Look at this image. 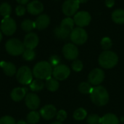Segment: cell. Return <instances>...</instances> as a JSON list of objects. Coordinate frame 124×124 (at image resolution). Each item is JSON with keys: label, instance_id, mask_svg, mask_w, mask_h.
Instances as JSON below:
<instances>
[{"label": "cell", "instance_id": "19", "mask_svg": "<svg viewBox=\"0 0 124 124\" xmlns=\"http://www.w3.org/2000/svg\"><path fill=\"white\" fill-rule=\"evenodd\" d=\"M27 94V89L25 88L17 87L12 89L11 92V98L15 102H20L21 101Z\"/></svg>", "mask_w": 124, "mask_h": 124}, {"label": "cell", "instance_id": "32", "mask_svg": "<svg viewBox=\"0 0 124 124\" xmlns=\"http://www.w3.org/2000/svg\"><path fill=\"white\" fill-rule=\"evenodd\" d=\"M101 118L98 115L91 114L87 117V123L89 124H101Z\"/></svg>", "mask_w": 124, "mask_h": 124}, {"label": "cell", "instance_id": "23", "mask_svg": "<svg viewBox=\"0 0 124 124\" xmlns=\"http://www.w3.org/2000/svg\"><path fill=\"white\" fill-rule=\"evenodd\" d=\"M46 86L47 88V89L50 92H55L59 89L60 84L59 82L57 79H55L54 78H52L50 77L49 78L46 80Z\"/></svg>", "mask_w": 124, "mask_h": 124}, {"label": "cell", "instance_id": "39", "mask_svg": "<svg viewBox=\"0 0 124 124\" xmlns=\"http://www.w3.org/2000/svg\"><path fill=\"white\" fill-rule=\"evenodd\" d=\"M28 1L29 0H16V1L19 4H21V5H24V4H26L28 3Z\"/></svg>", "mask_w": 124, "mask_h": 124}, {"label": "cell", "instance_id": "11", "mask_svg": "<svg viewBox=\"0 0 124 124\" xmlns=\"http://www.w3.org/2000/svg\"><path fill=\"white\" fill-rule=\"evenodd\" d=\"M79 4L78 0H66L62 4V12L68 17L76 15L79 9Z\"/></svg>", "mask_w": 124, "mask_h": 124}, {"label": "cell", "instance_id": "38", "mask_svg": "<svg viewBox=\"0 0 124 124\" xmlns=\"http://www.w3.org/2000/svg\"><path fill=\"white\" fill-rule=\"evenodd\" d=\"M105 5L109 8L113 7L115 5V0H105Z\"/></svg>", "mask_w": 124, "mask_h": 124}, {"label": "cell", "instance_id": "14", "mask_svg": "<svg viewBox=\"0 0 124 124\" xmlns=\"http://www.w3.org/2000/svg\"><path fill=\"white\" fill-rule=\"evenodd\" d=\"M39 36L35 33H28L24 39L23 44L25 49H34L39 44Z\"/></svg>", "mask_w": 124, "mask_h": 124}, {"label": "cell", "instance_id": "26", "mask_svg": "<svg viewBox=\"0 0 124 124\" xmlns=\"http://www.w3.org/2000/svg\"><path fill=\"white\" fill-rule=\"evenodd\" d=\"M21 28L26 32H29L32 31L33 28H36L35 26V21H33L29 19L24 20L21 23Z\"/></svg>", "mask_w": 124, "mask_h": 124}, {"label": "cell", "instance_id": "28", "mask_svg": "<svg viewBox=\"0 0 124 124\" xmlns=\"http://www.w3.org/2000/svg\"><path fill=\"white\" fill-rule=\"evenodd\" d=\"M87 116V112L84 108H78L73 113V118L76 121H82Z\"/></svg>", "mask_w": 124, "mask_h": 124}, {"label": "cell", "instance_id": "42", "mask_svg": "<svg viewBox=\"0 0 124 124\" xmlns=\"http://www.w3.org/2000/svg\"><path fill=\"white\" fill-rule=\"evenodd\" d=\"M62 124L61 122H59V121H55V122H53L52 124Z\"/></svg>", "mask_w": 124, "mask_h": 124}, {"label": "cell", "instance_id": "21", "mask_svg": "<svg viewBox=\"0 0 124 124\" xmlns=\"http://www.w3.org/2000/svg\"><path fill=\"white\" fill-rule=\"evenodd\" d=\"M101 124H119V120L116 115L108 113L102 117Z\"/></svg>", "mask_w": 124, "mask_h": 124}, {"label": "cell", "instance_id": "33", "mask_svg": "<svg viewBox=\"0 0 124 124\" xmlns=\"http://www.w3.org/2000/svg\"><path fill=\"white\" fill-rule=\"evenodd\" d=\"M84 68L83 62L79 60H75L72 63V68L76 72H80Z\"/></svg>", "mask_w": 124, "mask_h": 124}, {"label": "cell", "instance_id": "30", "mask_svg": "<svg viewBox=\"0 0 124 124\" xmlns=\"http://www.w3.org/2000/svg\"><path fill=\"white\" fill-rule=\"evenodd\" d=\"M35 55H36V54H35V52L33 51V49H25L23 53V58L26 61H31L34 59Z\"/></svg>", "mask_w": 124, "mask_h": 124}, {"label": "cell", "instance_id": "2", "mask_svg": "<svg viewBox=\"0 0 124 124\" xmlns=\"http://www.w3.org/2000/svg\"><path fill=\"white\" fill-rule=\"evenodd\" d=\"M89 94L92 102L97 106H104L109 101V94L107 89L102 86L92 87Z\"/></svg>", "mask_w": 124, "mask_h": 124}, {"label": "cell", "instance_id": "4", "mask_svg": "<svg viewBox=\"0 0 124 124\" xmlns=\"http://www.w3.org/2000/svg\"><path fill=\"white\" fill-rule=\"evenodd\" d=\"M98 62L100 65L105 69L114 68L118 62V55L113 51L107 50L102 52L99 56Z\"/></svg>", "mask_w": 124, "mask_h": 124}, {"label": "cell", "instance_id": "34", "mask_svg": "<svg viewBox=\"0 0 124 124\" xmlns=\"http://www.w3.org/2000/svg\"><path fill=\"white\" fill-rule=\"evenodd\" d=\"M0 124H16V121L12 117L6 116L0 118Z\"/></svg>", "mask_w": 124, "mask_h": 124}, {"label": "cell", "instance_id": "22", "mask_svg": "<svg viewBox=\"0 0 124 124\" xmlns=\"http://www.w3.org/2000/svg\"><path fill=\"white\" fill-rule=\"evenodd\" d=\"M112 19L117 24H124V9H118L112 13Z\"/></svg>", "mask_w": 124, "mask_h": 124}, {"label": "cell", "instance_id": "15", "mask_svg": "<svg viewBox=\"0 0 124 124\" xmlns=\"http://www.w3.org/2000/svg\"><path fill=\"white\" fill-rule=\"evenodd\" d=\"M25 105L28 109L34 110L40 105V99L39 96L33 93H28L25 96Z\"/></svg>", "mask_w": 124, "mask_h": 124}, {"label": "cell", "instance_id": "10", "mask_svg": "<svg viewBox=\"0 0 124 124\" xmlns=\"http://www.w3.org/2000/svg\"><path fill=\"white\" fill-rule=\"evenodd\" d=\"M70 68L63 64H60L57 66L54 67L52 71L53 77L57 81L65 80L70 76Z\"/></svg>", "mask_w": 124, "mask_h": 124}, {"label": "cell", "instance_id": "24", "mask_svg": "<svg viewBox=\"0 0 124 124\" xmlns=\"http://www.w3.org/2000/svg\"><path fill=\"white\" fill-rule=\"evenodd\" d=\"M40 120V114L37 111L33 110L27 116V123L29 124H37Z\"/></svg>", "mask_w": 124, "mask_h": 124}, {"label": "cell", "instance_id": "5", "mask_svg": "<svg viewBox=\"0 0 124 124\" xmlns=\"http://www.w3.org/2000/svg\"><path fill=\"white\" fill-rule=\"evenodd\" d=\"M5 49L7 53L12 56H18L23 54L25 48L23 43L17 39H10L5 44Z\"/></svg>", "mask_w": 124, "mask_h": 124}, {"label": "cell", "instance_id": "27", "mask_svg": "<svg viewBox=\"0 0 124 124\" xmlns=\"http://www.w3.org/2000/svg\"><path fill=\"white\" fill-rule=\"evenodd\" d=\"M44 87V84L41 80L38 78L34 81H32V82L30 84V89L33 92H39L42 90Z\"/></svg>", "mask_w": 124, "mask_h": 124}, {"label": "cell", "instance_id": "16", "mask_svg": "<svg viewBox=\"0 0 124 124\" xmlns=\"http://www.w3.org/2000/svg\"><path fill=\"white\" fill-rule=\"evenodd\" d=\"M44 10V5L43 4L38 1L34 0L29 2L27 5V11L28 13L33 15H38L41 13Z\"/></svg>", "mask_w": 124, "mask_h": 124}, {"label": "cell", "instance_id": "40", "mask_svg": "<svg viewBox=\"0 0 124 124\" xmlns=\"http://www.w3.org/2000/svg\"><path fill=\"white\" fill-rule=\"evenodd\" d=\"M16 124H28V123L25 122V121H19L17 122Z\"/></svg>", "mask_w": 124, "mask_h": 124}, {"label": "cell", "instance_id": "9", "mask_svg": "<svg viewBox=\"0 0 124 124\" xmlns=\"http://www.w3.org/2000/svg\"><path fill=\"white\" fill-rule=\"evenodd\" d=\"M73 20H74L75 24L78 27L84 28L89 25L92 20V17H91V15L88 12L80 11V12H78L74 15Z\"/></svg>", "mask_w": 124, "mask_h": 124}, {"label": "cell", "instance_id": "41", "mask_svg": "<svg viewBox=\"0 0 124 124\" xmlns=\"http://www.w3.org/2000/svg\"><path fill=\"white\" fill-rule=\"evenodd\" d=\"M89 0H78V1L81 4H84V3H86Z\"/></svg>", "mask_w": 124, "mask_h": 124}, {"label": "cell", "instance_id": "37", "mask_svg": "<svg viewBox=\"0 0 124 124\" xmlns=\"http://www.w3.org/2000/svg\"><path fill=\"white\" fill-rule=\"evenodd\" d=\"M25 11H26L25 7L23 5H21V4L17 6V7L15 8V13L19 17L23 16L25 13Z\"/></svg>", "mask_w": 124, "mask_h": 124}, {"label": "cell", "instance_id": "20", "mask_svg": "<svg viewBox=\"0 0 124 124\" xmlns=\"http://www.w3.org/2000/svg\"><path fill=\"white\" fill-rule=\"evenodd\" d=\"M0 66L2 68L4 73L9 76H12L16 73V67L15 65L9 62L1 61L0 62Z\"/></svg>", "mask_w": 124, "mask_h": 124}, {"label": "cell", "instance_id": "13", "mask_svg": "<svg viewBox=\"0 0 124 124\" xmlns=\"http://www.w3.org/2000/svg\"><path fill=\"white\" fill-rule=\"evenodd\" d=\"M105 79V73L102 69L95 68L92 70L89 74L88 80L90 84L92 85L98 86L100 85Z\"/></svg>", "mask_w": 124, "mask_h": 124}, {"label": "cell", "instance_id": "18", "mask_svg": "<svg viewBox=\"0 0 124 124\" xmlns=\"http://www.w3.org/2000/svg\"><path fill=\"white\" fill-rule=\"evenodd\" d=\"M50 23V17L46 14L40 15L35 21L36 28L41 31L46 28Z\"/></svg>", "mask_w": 124, "mask_h": 124}, {"label": "cell", "instance_id": "35", "mask_svg": "<svg viewBox=\"0 0 124 124\" xmlns=\"http://www.w3.org/2000/svg\"><path fill=\"white\" fill-rule=\"evenodd\" d=\"M57 121L59 122H63L64 121H65V119L67 118V113L63 110H61L60 111H58L57 113Z\"/></svg>", "mask_w": 124, "mask_h": 124}, {"label": "cell", "instance_id": "25", "mask_svg": "<svg viewBox=\"0 0 124 124\" xmlns=\"http://www.w3.org/2000/svg\"><path fill=\"white\" fill-rule=\"evenodd\" d=\"M12 13V7L9 4L4 2L0 5V15L4 17H9Z\"/></svg>", "mask_w": 124, "mask_h": 124}, {"label": "cell", "instance_id": "6", "mask_svg": "<svg viewBox=\"0 0 124 124\" xmlns=\"http://www.w3.org/2000/svg\"><path fill=\"white\" fill-rule=\"evenodd\" d=\"M16 78L21 84H30L33 81V72L28 66H22L17 71Z\"/></svg>", "mask_w": 124, "mask_h": 124}, {"label": "cell", "instance_id": "29", "mask_svg": "<svg viewBox=\"0 0 124 124\" xmlns=\"http://www.w3.org/2000/svg\"><path fill=\"white\" fill-rule=\"evenodd\" d=\"M78 89L81 93L84 94H90V92L92 89V87L91 86V85L89 83L83 82L79 84Z\"/></svg>", "mask_w": 124, "mask_h": 124}, {"label": "cell", "instance_id": "3", "mask_svg": "<svg viewBox=\"0 0 124 124\" xmlns=\"http://www.w3.org/2000/svg\"><path fill=\"white\" fill-rule=\"evenodd\" d=\"M52 66L49 62L41 61L36 64L33 69V75L38 79H48L52 75Z\"/></svg>", "mask_w": 124, "mask_h": 124}, {"label": "cell", "instance_id": "17", "mask_svg": "<svg viewBox=\"0 0 124 124\" xmlns=\"http://www.w3.org/2000/svg\"><path fill=\"white\" fill-rule=\"evenodd\" d=\"M40 115L45 120H51L57 115L56 108L52 105H46L41 109Z\"/></svg>", "mask_w": 124, "mask_h": 124}, {"label": "cell", "instance_id": "12", "mask_svg": "<svg viewBox=\"0 0 124 124\" xmlns=\"http://www.w3.org/2000/svg\"><path fill=\"white\" fill-rule=\"evenodd\" d=\"M62 53L67 60H75L78 56V49L74 44L68 43L64 45L62 48Z\"/></svg>", "mask_w": 124, "mask_h": 124}, {"label": "cell", "instance_id": "43", "mask_svg": "<svg viewBox=\"0 0 124 124\" xmlns=\"http://www.w3.org/2000/svg\"><path fill=\"white\" fill-rule=\"evenodd\" d=\"M1 39H2V34H1V32L0 31V41H1Z\"/></svg>", "mask_w": 124, "mask_h": 124}, {"label": "cell", "instance_id": "7", "mask_svg": "<svg viewBox=\"0 0 124 124\" xmlns=\"http://www.w3.org/2000/svg\"><path fill=\"white\" fill-rule=\"evenodd\" d=\"M70 40L77 45H81L86 43L88 39V34L86 31L81 27H77L73 28L70 35Z\"/></svg>", "mask_w": 124, "mask_h": 124}, {"label": "cell", "instance_id": "1", "mask_svg": "<svg viewBox=\"0 0 124 124\" xmlns=\"http://www.w3.org/2000/svg\"><path fill=\"white\" fill-rule=\"evenodd\" d=\"M74 20L70 17L63 19L60 25L54 29V35L57 38L60 39H66L70 37L72 31L74 28Z\"/></svg>", "mask_w": 124, "mask_h": 124}, {"label": "cell", "instance_id": "8", "mask_svg": "<svg viewBox=\"0 0 124 124\" xmlns=\"http://www.w3.org/2000/svg\"><path fill=\"white\" fill-rule=\"evenodd\" d=\"M1 30L6 36H12L17 29V24L14 19L10 17H4L1 23Z\"/></svg>", "mask_w": 124, "mask_h": 124}, {"label": "cell", "instance_id": "31", "mask_svg": "<svg viewBox=\"0 0 124 124\" xmlns=\"http://www.w3.org/2000/svg\"><path fill=\"white\" fill-rule=\"evenodd\" d=\"M113 45V42L109 37H104L101 40V46L105 51L109 50Z\"/></svg>", "mask_w": 124, "mask_h": 124}, {"label": "cell", "instance_id": "36", "mask_svg": "<svg viewBox=\"0 0 124 124\" xmlns=\"http://www.w3.org/2000/svg\"><path fill=\"white\" fill-rule=\"evenodd\" d=\"M49 63L52 67H56L60 64V58L57 55H53L49 59Z\"/></svg>", "mask_w": 124, "mask_h": 124}]
</instances>
